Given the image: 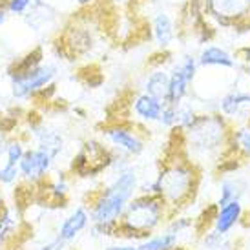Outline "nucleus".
<instances>
[{
  "instance_id": "nucleus-1",
  "label": "nucleus",
  "mask_w": 250,
  "mask_h": 250,
  "mask_svg": "<svg viewBox=\"0 0 250 250\" xmlns=\"http://www.w3.org/2000/svg\"><path fill=\"white\" fill-rule=\"evenodd\" d=\"M201 170L199 165L188 157L183 148V141H179V148H175L172 155L163 163L159 174L146 183H139V194L159 195L174 217L195 199L201 185Z\"/></svg>"
},
{
  "instance_id": "nucleus-2",
  "label": "nucleus",
  "mask_w": 250,
  "mask_h": 250,
  "mask_svg": "<svg viewBox=\"0 0 250 250\" xmlns=\"http://www.w3.org/2000/svg\"><path fill=\"white\" fill-rule=\"evenodd\" d=\"M234 125L219 111H201L187 130L181 132L183 148L195 165L203 168V163L219 165L230 152Z\"/></svg>"
},
{
  "instance_id": "nucleus-3",
  "label": "nucleus",
  "mask_w": 250,
  "mask_h": 250,
  "mask_svg": "<svg viewBox=\"0 0 250 250\" xmlns=\"http://www.w3.org/2000/svg\"><path fill=\"white\" fill-rule=\"evenodd\" d=\"M172 214L167 203L159 195L137 194L128 203L125 214L121 215L115 227V236L125 239H146L159 229L163 223L170 219Z\"/></svg>"
},
{
  "instance_id": "nucleus-4",
  "label": "nucleus",
  "mask_w": 250,
  "mask_h": 250,
  "mask_svg": "<svg viewBox=\"0 0 250 250\" xmlns=\"http://www.w3.org/2000/svg\"><path fill=\"white\" fill-rule=\"evenodd\" d=\"M139 192V175L135 168H126L115 174L113 181L93 195L90 203L91 223H117L128 203Z\"/></svg>"
},
{
  "instance_id": "nucleus-5",
  "label": "nucleus",
  "mask_w": 250,
  "mask_h": 250,
  "mask_svg": "<svg viewBox=\"0 0 250 250\" xmlns=\"http://www.w3.org/2000/svg\"><path fill=\"white\" fill-rule=\"evenodd\" d=\"M205 15L214 29H234L250 22V0H203Z\"/></svg>"
},
{
  "instance_id": "nucleus-6",
  "label": "nucleus",
  "mask_w": 250,
  "mask_h": 250,
  "mask_svg": "<svg viewBox=\"0 0 250 250\" xmlns=\"http://www.w3.org/2000/svg\"><path fill=\"white\" fill-rule=\"evenodd\" d=\"M57 77V66L53 64H39L35 68L19 73H11V91L15 99H26L35 93H41L48 88Z\"/></svg>"
},
{
  "instance_id": "nucleus-7",
  "label": "nucleus",
  "mask_w": 250,
  "mask_h": 250,
  "mask_svg": "<svg viewBox=\"0 0 250 250\" xmlns=\"http://www.w3.org/2000/svg\"><path fill=\"white\" fill-rule=\"evenodd\" d=\"M113 155L115 153L111 152L110 148H106L103 143H99L95 139L86 141L77 153V157L73 159V172H77L83 177L97 175L103 170L111 167Z\"/></svg>"
},
{
  "instance_id": "nucleus-8",
  "label": "nucleus",
  "mask_w": 250,
  "mask_h": 250,
  "mask_svg": "<svg viewBox=\"0 0 250 250\" xmlns=\"http://www.w3.org/2000/svg\"><path fill=\"white\" fill-rule=\"evenodd\" d=\"M103 137L108 145L115 150L117 153L128 155V157H139L145 152L146 143L143 139L135 126L132 125H123V123H115L103 128Z\"/></svg>"
},
{
  "instance_id": "nucleus-9",
  "label": "nucleus",
  "mask_w": 250,
  "mask_h": 250,
  "mask_svg": "<svg viewBox=\"0 0 250 250\" xmlns=\"http://www.w3.org/2000/svg\"><path fill=\"white\" fill-rule=\"evenodd\" d=\"M215 111H219L234 126L250 125V90H243L239 86L230 88L217 99Z\"/></svg>"
},
{
  "instance_id": "nucleus-10",
  "label": "nucleus",
  "mask_w": 250,
  "mask_h": 250,
  "mask_svg": "<svg viewBox=\"0 0 250 250\" xmlns=\"http://www.w3.org/2000/svg\"><path fill=\"white\" fill-rule=\"evenodd\" d=\"M53 163H55V157L49 152H46L44 148H41V146L26 150L21 163H19L21 177H24L28 183H37V181L44 179L48 175Z\"/></svg>"
},
{
  "instance_id": "nucleus-11",
  "label": "nucleus",
  "mask_w": 250,
  "mask_h": 250,
  "mask_svg": "<svg viewBox=\"0 0 250 250\" xmlns=\"http://www.w3.org/2000/svg\"><path fill=\"white\" fill-rule=\"evenodd\" d=\"M197 55V62L201 70H236L239 59L236 53H232L229 48H225L221 44L207 42L201 44Z\"/></svg>"
},
{
  "instance_id": "nucleus-12",
  "label": "nucleus",
  "mask_w": 250,
  "mask_h": 250,
  "mask_svg": "<svg viewBox=\"0 0 250 250\" xmlns=\"http://www.w3.org/2000/svg\"><path fill=\"white\" fill-rule=\"evenodd\" d=\"M150 29H152V39L157 44L159 49H168L174 46L175 39L179 37L181 22L167 9H159L155 11L150 22Z\"/></svg>"
},
{
  "instance_id": "nucleus-13",
  "label": "nucleus",
  "mask_w": 250,
  "mask_h": 250,
  "mask_svg": "<svg viewBox=\"0 0 250 250\" xmlns=\"http://www.w3.org/2000/svg\"><path fill=\"white\" fill-rule=\"evenodd\" d=\"M163 108H165V101L152 97L145 91L133 95L132 103H130V110H132L133 117L141 121L143 125H157Z\"/></svg>"
},
{
  "instance_id": "nucleus-14",
  "label": "nucleus",
  "mask_w": 250,
  "mask_h": 250,
  "mask_svg": "<svg viewBox=\"0 0 250 250\" xmlns=\"http://www.w3.org/2000/svg\"><path fill=\"white\" fill-rule=\"evenodd\" d=\"M90 223H91L90 208H86L84 205H79V207H75V208L71 210L70 214L62 219L57 236L61 237L62 241H66V243H71V241H75L77 236H79L83 230L88 229Z\"/></svg>"
},
{
  "instance_id": "nucleus-15",
  "label": "nucleus",
  "mask_w": 250,
  "mask_h": 250,
  "mask_svg": "<svg viewBox=\"0 0 250 250\" xmlns=\"http://www.w3.org/2000/svg\"><path fill=\"white\" fill-rule=\"evenodd\" d=\"M194 84L195 81H192L187 75V71L175 62L172 66V70H170V84H168V93L165 103H168V104H181L183 101L190 99Z\"/></svg>"
},
{
  "instance_id": "nucleus-16",
  "label": "nucleus",
  "mask_w": 250,
  "mask_h": 250,
  "mask_svg": "<svg viewBox=\"0 0 250 250\" xmlns=\"http://www.w3.org/2000/svg\"><path fill=\"white\" fill-rule=\"evenodd\" d=\"M243 201H232L223 205V207H217L214 221H212V230L219 232V234H230L243 219Z\"/></svg>"
},
{
  "instance_id": "nucleus-17",
  "label": "nucleus",
  "mask_w": 250,
  "mask_h": 250,
  "mask_svg": "<svg viewBox=\"0 0 250 250\" xmlns=\"http://www.w3.org/2000/svg\"><path fill=\"white\" fill-rule=\"evenodd\" d=\"M93 44H95L93 31L88 26L73 24L66 31V44H64V48H66V51L70 55H83L88 49L93 48Z\"/></svg>"
},
{
  "instance_id": "nucleus-18",
  "label": "nucleus",
  "mask_w": 250,
  "mask_h": 250,
  "mask_svg": "<svg viewBox=\"0 0 250 250\" xmlns=\"http://www.w3.org/2000/svg\"><path fill=\"white\" fill-rule=\"evenodd\" d=\"M168 84H170V70H165V68H153L152 71H148L143 81V91L152 95V97H157L161 101H167V93H168Z\"/></svg>"
},
{
  "instance_id": "nucleus-19",
  "label": "nucleus",
  "mask_w": 250,
  "mask_h": 250,
  "mask_svg": "<svg viewBox=\"0 0 250 250\" xmlns=\"http://www.w3.org/2000/svg\"><path fill=\"white\" fill-rule=\"evenodd\" d=\"M33 135H35L39 146L44 148L46 152L51 153L55 159L61 155V152H62V148H64V139L57 130H51V128H46V126L39 125L33 128Z\"/></svg>"
},
{
  "instance_id": "nucleus-20",
  "label": "nucleus",
  "mask_w": 250,
  "mask_h": 250,
  "mask_svg": "<svg viewBox=\"0 0 250 250\" xmlns=\"http://www.w3.org/2000/svg\"><path fill=\"white\" fill-rule=\"evenodd\" d=\"M245 183L239 177H225L219 183V194H217V207H223L232 201H243Z\"/></svg>"
},
{
  "instance_id": "nucleus-21",
  "label": "nucleus",
  "mask_w": 250,
  "mask_h": 250,
  "mask_svg": "<svg viewBox=\"0 0 250 250\" xmlns=\"http://www.w3.org/2000/svg\"><path fill=\"white\" fill-rule=\"evenodd\" d=\"M230 152L232 155H237L241 161L250 159V126L241 125L232 128Z\"/></svg>"
},
{
  "instance_id": "nucleus-22",
  "label": "nucleus",
  "mask_w": 250,
  "mask_h": 250,
  "mask_svg": "<svg viewBox=\"0 0 250 250\" xmlns=\"http://www.w3.org/2000/svg\"><path fill=\"white\" fill-rule=\"evenodd\" d=\"M179 243V236L172 232H161V234H152L150 237L143 239L137 247L139 250H174Z\"/></svg>"
},
{
  "instance_id": "nucleus-23",
  "label": "nucleus",
  "mask_w": 250,
  "mask_h": 250,
  "mask_svg": "<svg viewBox=\"0 0 250 250\" xmlns=\"http://www.w3.org/2000/svg\"><path fill=\"white\" fill-rule=\"evenodd\" d=\"M199 243L205 250H232L234 245L230 241L229 234H219L215 230H205L199 237Z\"/></svg>"
},
{
  "instance_id": "nucleus-24",
  "label": "nucleus",
  "mask_w": 250,
  "mask_h": 250,
  "mask_svg": "<svg viewBox=\"0 0 250 250\" xmlns=\"http://www.w3.org/2000/svg\"><path fill=\"white\" fill-rule=\"evenodd\" d=\"M17 221L19 219L15 217L13 210L4 208L0 212V247L13 236L15 229H17Z\"/></svg>"
},
{
  "instance_id": "nucleus-25",
  "label": "nucleus",
  "mask_w": 250,
  "mask_h": 250,
  "mask_svg": "<svg viewBox=\"0 0 250 250\" xmlns=\"http://www.w3.org/2000/svg\"><path fill=\"white\" fill-rule=\"evenodd\" d=\"M190 229H195V219L194 217H187V215H177L175 214L174 217H170L168 219V225L167 229L168 232H172V234H177L181 236L183 232H187Z\"/></svg>"
},
{
  "instance_id": "nucleus-26",
  "label": "nucleus",
  "mask_w": 250,
  "mask_h": 250,
  "mask_svg": "<svg viewBox=\"0 0 250 250\" xmlns=\"http://www.w3.org/2000/svg\"><path fill=\"white\" fill-rule=\"evenodd\" d=\"M157 125L161 128H167V130H174L175 126H177V104L165 103V108L161 111V117L157 121Z\"/></svg>"
},
{
  "instance_id": "nucleus-27",
  "label": "nucleus",
  "mask_w": 250,
  "mask_h": 250,
  "mask_svg": "<svg viewBox=\"0 0 250 250\" xmlns=\"http://www.w3.org/2000/svg\"><path fill=\"white\" fill-rule=\"evenodd\" d=\"M19 177H21L19 165L6 161V163L0 167V183H2V185H13Z\"/></svg>"
},
{
  "instance_id": "nucleus-28",
  "label": "nucleus",
  "mask_w": 250,
  "mask_h": 250,
  "mask_svg": "<svg viewBox=\"0 0 250 250\" xmlns=\"http://www.w3.org/2000/svg\"><path fill=\"white\" fill-rule=\"evenodd\" d=\"M42 0H7V11L13 15H24L28 9L39 6Z\"/></svg>"
},
{
  "instance_id": "nucleus-29",
  "label": "nucleus",
  "mask_w": 250,
  "mask_h": 250,
  "mask_svg": "<svg viewBox=\"0 0 250 250\" xmlns=\"http://www.w3.org/2000/svg\"><path fill=\"white\" fill-rule=\"evenodd\" d=\"M24 152H26V150H24V146H22L21 141H11V143H7L6 150H4V153H6V161L15 163V165L21 163Z\"/></svg>"
},
{
  "instance_id": "nucleus-30",
  "label": "nucleus",
  "mask_w": 250,
  "mask_h": 250,
  "mask_svg": "<svg viewBox=\"0 0 250 250\" xmlns=\"http://www.w3.org/2000/svg\"><path fill=\"white\" fill-rule=\"evenodd\" d=\"M49 194L53 195L55 199H64L66 195H68V183L64 177H57V181H53L51 185H49Z\"/></svg>"
},
{
  "instance_id": "nucleus-31",
  "label": "nucleus",
  "mask_w": 250,
  "mask_h": 250,
  "mask_svg": "<svg viewBox=\"0 0 250 250\" xmlns=\"http://www.w3.org/2000/svg\"><path fill=\"white\" fill-rule=\"evenodd\" d=\"M66 241H62L59 236H55L53 239H49L48 243H44L39 250H66Z\"/></svg>"
},
{
  "instance_id": "nucleus-32",
  "label": "nucleus",
  "mask_w": 250,
  "mask_h": 250,
  "mask_svg": "<svg viewBox=\"0 0 250 250\" xmlns=\"http://www.w3.org/2000/svg\"><path fill=\"white\" fill-rule=\"evenodd\" d=\"M104 250H139V247L133 243H126V245H110L106 247Z\"/></svg>"
},
{
  "instance_id": "nucleus-33",
  "label": "nucleus",
  "mask_w": 250,
  "mask_h": 250,
  "mask_svg": "<svg viewBox=\"0 0 250 250\" xmlns=\"http://www.w3.org/2000/svg\"><path fill=\"white\" fill-rule=\"evenodd\" d=\"M75 2L79 4V6H90L93 0H75Z\"/></svg>"
},
{
  "instance_id": "nucleus-34",
  "label": "nucleus",
  "mask_w": 250,
  "mask_h": 250,
  "mask_svg": "<svg viewBox=\"0 0 250 250\" xmlns=\"http://www.w3.org/2000/svg\"><path fill=\"white\" fill-rule=\"evenodd\" d=\"M6 11H4V9H2V11H0V26H2V24H4V22H6Z\"/></svg>"
},
{
  "instance_id": "nucleus-35",
  "label": "nucleus",
  "mask_w": 250,
  "mask_h": 250,
  "mask_svg": "<svg viewBox=\"0 0 250 250\" xmlns=\"http://www.w3.org/2000/svg\"><path fill=\"white\" fill-rule=\"evenodd\" d=\"M115 2H119V4H125L126 0H115Z\"/></svg>"
},
{
  "instance_id": "nucleus-36",
  "label": "nucleus",
  "mask_w": 250,
  "mask_h": 250,
  "mask_svg": "<svg viewBox=\"0 0 250 250\" xmlns=\"http://www.w3.org/2000/svg\"><path fill=\"white\" fill-rule=\"evenodd\" d=\"M2 210L4 208H2V197H0V212H2Z\"/></svg>"
},
{
  "instance_id": "nucleus-37",
  "label": "nucleus",
  "mask_w": 250,
  "mask_h": 250,
  "mask_svg": "<svg viewBox=\"0 0 250 250\" xmlns=\"http://www.w3.org/2000/svg\"><path fill=\"white\" fill-rule=\"evenodd\" d=\"M0 152H2V141H0Z\"/></svg>"
}]
</instances>
